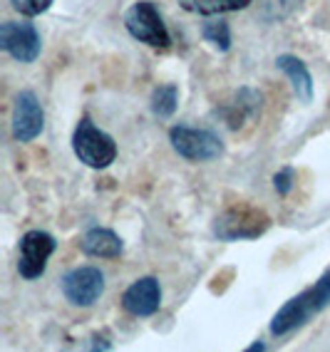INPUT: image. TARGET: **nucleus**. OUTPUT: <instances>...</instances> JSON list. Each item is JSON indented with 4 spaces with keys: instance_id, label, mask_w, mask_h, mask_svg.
<instances>
[{
    "instance_id": "obj_1",
    "label": "nucleus",
    "mask_w": 330,
    "mask_h": 352,
    "mask_svg": "<svg viewBox=\"0 0 330 352\" xmlns=\"http://www.w3.org/2000/svg\"><path fill=\"white\" fill-rule=\"evenodd\" d=\"M330 305V271L318 278L311 288H305L296 298L283 305L278 313L273 315L271 320V333L276 338H286L293 330L303 327L305 322H311L318 313H323Z\"/></svg>"
},
{
    "instance_id": "obj_2",
    "label": "nucleus",
    "mask_w": 330,
    "mask_h": 352,
    "mask_svg": "<svg viewBox=\"0 0 330 352\" xmlns=\"http://www.w3.org/2000/svg\"><path fill=\"white\" fill-rule=\"evenodd\" d=\"M72 151L89 169H107L117 159V142L89 117H82L72 134Z\"/></svg>"
},
{
    "instance_id": "obj_3",
    "label": "nucleus",
    "mask_w": 330,
    "mask_h": 352,
    "mask_svg": "<svg viewBox=\"0 0 330 352\" xmlns=\"http://www.w3.org/2000/svg\"><path fill=\"white\" fill-rule=\"evenodd\" d=\"M268 228H271V219L261 208L248 206V204H236L216 216L214 221V236L219 241H229V243L231 241L261 239Z\"/></svg>"
},
{
    "instance_id": "obj_4",
    "label": "nucleus",
    "mask_w": 330,
    "mask_h": 352,
    "mask_svg": "<svg viewBox=\"0 0 330 352\" xmlns=\"http://www.w3.org/2000/svg\"><path fill=\"white\" fill-rule=\"evenodd\" d=\"M124 28L137 43H144L154 50H166L172 45V35L166 30L159 8L152 0H140L124 13Z\"/></svg>"
},
{
    "instance_id": "obj_5",
    "label": "nucleus",
    "mask_w": 330,
    "mask_h": 352,
    "mask_svg": "<svg viewBox=\"0 0 330 352\" xmlns=\"http://www.w3.org/2000/svg\"><path fill=\"white\" fill-rule=\"evenodd\" d=\"M169 142H172V149L177 151L179 157L191 164L211 162V159H219L223 154L221 137L211 132V129L177 124L169 129Z\"/></svg>"
},
{
    "instance_id": "obj_6",
    "label": "nucleus",
    "mask_w": 330,
    "mask_h": 352,
    "mask_svg": "<svg viewBox=\"0 0 330 352\" xmlns=\"http://www.w3.org/2000/svg\"><path fill=\"white\" fill-rule=\"evenodd\" d=\"M65 300L75 308H92L104 293V273L95 265H80L65 273L60 280Z\"/></svg>"
},
{
    "instance_id": "obj_7",
    "label": "nucleus",
    "mask_w": 330,
    "mask_h": 352,
    "mask_svg": "<svg viewBox=\"0 0 330 352\" xmlns=\"http://www.w3.org/2000/svg\"><path fill=\"white\" fill-rule=\"evenodd\" d=\"M0 50L8 52L15 63H35L43 52V40H40L38 28L28 20H20V23L6 20L0 25Z\"/></svg>"
},
{
    "instance_id": "obj_8",
    "label": "nucleus",
    "mask_w": 330,
    "mask_h": 352,
    "mask_svg": "<svg viewBox=\"0 0 330 352\" xmlns=\"http://www.w3.org/2000/svg\"><path fill=\"white\" fill-rule=\"evenodd\" d=\"M58 248V241L47 231L32 228L20 239V256H18V273L23 280H38L47 268V261Z\"/></svg>"
},
{
    "instance_id": "obj_9",
    "label": "nucleus",
    "mask_w": 330,
    "mask_h": 352,
    "mask_svg": "<svg viewBox=\"0 0 330 352\" xmlns=\"http://www.w3.org/2000/svg\"><path fill=\"white\" fill-rule=\"evenodd\" d=\"M13 139L20 144H28L32 139H38L45 129V112L43 104H40L38 95L32 89H23L18 97H15V107H13Z\"/></svg>"
},
{
    "instance_id": "obj_10",
    "label": "nucleus",
    "mask_w": 330,
    "mask_h": 352,
    "mask_svg": "<svg viewBox=\"0 0 330 352\" xmlns=\"http://www.w3.org/2000/svg\"><path fill=\"white\" fill-rule=\"evenodd\" d=\"M122 308L134 318H152L162 308V285L154 276H144L134 280L124 296H122Z\"/></svg>"
},
{
    "instance_id": "obj_11",
    "label": "nucleus",
    "mask_w": 330,
    "mask_h": 352,
    "mask_svg": "<svg viewBox=\"0 0 330 352\" xmlns=\"http://www.w3.org/2000/svg\"><path fill=\"white\" fill-rule=\"evenodd\" d=\"M261 102H263V97H261L258 89L241 87L219 109V114L223 117L229 129H241L246 122H256L261 117Z\"/></svg>"
},
{
    "instance_id": "obj_12",
    "label": "nucleus",
    "mask_w": 330,
    "mask_h": 352,
    "mask_svg": "<svg viewBox=\"0 0 330 352\" xmlns=\"http://www.w3.org/2000/svg\"><path fill=\"white\" fill-rule=\"evenodd\" d=\"M276 67L288 77L293 92H296V97H298L303 104L313 102V75H311V69H308V65H305L300 57L278 55L276 57Z\"/></svg>"
},
{
    "instance_id": "obj_13",
    "label": "nucleus",
    "mask_w": 330,
    "mask_h": 352,
    "mask_svg": "<svg viewBox=\"0 0 330 352\" xmlns=\"http://www.w3.org/2000/svg\"><path fill=\"white\" fill-rule=\"evenodd\" d=\"M80 251L89 258H120L124 243L112 228H89L80 239Z\"/></svg>"
},
{
    "instance_id": "obj_14",
    "label": "nucleus",
    "mask_w": 330,
    "mask_h": 352,
    "mask_svg": "<svg viewBox=\"0 0 330 352\" xmlns=\"http://www.w3.org/2000/svg\"><path fill=\"white\" fill-rule=\"evenodd\" d=\"M177 3L184 8L186 13L204 15V18H214V15L243 10V8H248L254 0H177Z\"/></svg>"
},
{
    "instance_id": "obj_15",
    "label": "nucleus",
    "mask_w": 330,
    "mask_h": 352,
    "mask_svg": "<svg viewBox=\"0 0 330 352\" xmlns=\"http://www.w3.org/2000/svg\"><path fill=\"white\" fill-rule=\"evenodd\" d=\"M201 38L216 47L219 52H229L231 50V28L226 20H221L219 15L204 20L201 23Z\"/></svg>"
},
{
    "instance_id": "obj_16",
    "label": "nucleus",
    "mask_w": 330,
    "mask_h": 352,
    "mask_svg": "<svg viewBox=\"0 0 330 352\" xmlns=\"http://www.w3.org/2000/svg\"><path fill=\"white\" fill-rule=\"evenodd\" d=\"M179 107V87L177 85H159L157 89L152 92V112L154 117H159V120H169V117H174V112H177Z\"/></svg>"
},
{
    "instance_id": "obj_17",
    "label": "nucleus",
    "mask_w": 330,
    "mask_h": 352,
    "mask_svg": "<svg viewBox=\"0 0 330 352\" xmlns=\"http://www.w3.org/2000/svg\"><path fill=\"white\" fill-rule=\"evenodd\" d=\"M305 0H258V15L266 23H283L291 18Z\"/></svg>"
},
{
    "instance_id": "obj_18",
    "label": "nucleus",
    "mask_w": 330,
    "mask_h": 352,
    "mask_svg": "<svg viewBox=\"0 0 330 352\" xmlns=\"http://www.w3.org/2000/svg\"><path fill=\"white\" fill-rule=\"evenodd\" d=\"M13 8L18 10L20 15H28V18H35V15L50 10V6L55 0H10Z\"/></svg>"
},
{
    "instance_id": "obj_19",
    "label": "nucleus",
    "mask_w": 330,
    "mask_h": 352,
    "mask_svg": "<svg viewBox=\"0 0 330 352\" xmlns=\"http://www.w3.org/2000/svg\"><path fill=\"white\" fill-rule=\"evenodd\" d=\"M293 179H296L293 166H283V169L276 171V176H273V186H276V191H278L280 196H288L293 189Z\"/></svg>"
},
{
    "instance_id": "obj_20",
    "label": "nucleus",
    "mask_w": 330,
    "mask_h": 352,
    "mask_svg": "<svg viewBox=\"0 0 330 352\" xmlns=\"http://www.w3.org/2000/svg\"><path fill=\"white\" fill-rule=\"evenodd\" d=\"M256 350H266V342H254V345H248V352H256Z\"/></svg>"
}]
</instances>
